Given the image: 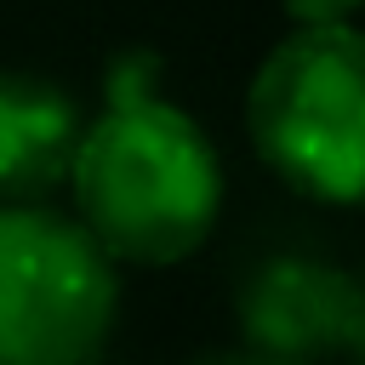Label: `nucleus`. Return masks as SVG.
<instances>
[{
	"instance_id": "f257e3e1",
	"label": "nucleus",
	"mask_w": 365,
	"mask_h": 365,
	"mask_svg": "<svg viewBox=\"0 0 365 365\" xmlns=\"http://www.w3.org/2000/svg\"><path fill=\"white\" fill-rule=\"evenodd\" d=\"M74 222L108 262H182L222 211V160L194 114L165 97L120 103L86 120L68 182Z\"/></svg>"
},
{
	"instance_id": "f03ea898",
	"label": "nucleus",
	"mask_w": 365,
	"mask_h": 365,
	"mask_svg": "<svg viewBox=\"0 0 365 365\" xmlns=\"http://www.w3.org/2000/svg\"><path fill=\"white\" fill-rule=\"evenodd\" d=\"M245 131L297 194L365 205V34L354 23H297L251 74Z\"/></svg>"
},
{
	"instance_id": "7ed1b4c3",
	"label": "nucleus",
	"mask_w": 365,
	"mask_h": 365,
	"mask_svg": "<svg viewBox=\"0 0 365 365\" xmlns=\"http://www.w3.org/2000/svg\"><path fill=\"white\" fill-rule=\"evenodd\" d=\"M114 314L108 251L46 200H0V365H91Z\"/></svg>"
},
{
	"instance_id": "20e7f679",
	"label": "nucleus",
	"mask_w": 365,
	"mask_h": 365,
	"mask_svg": "<svg viewBox=\"0 0 365 365\" xmlns=\"http://www.w3.org/2000/svg\"><path fill=\"white\" fill-rule=\"evenodd\" d=\"M359 285L342 262L314 257V251H279L268 257L245 291H240V331L245 342L268 348V354H291V359H319V354H342L354 308H359Z\"/></svg>"
},
{
	"instance_id": "39448f33",
	"label": "nucleus",
	"mask_w": 365,
	"mask_h": 365,
	"mask_svg": "<svg viewBox=\"0 0 365 365\" xmlns=\"http://www.w3.org/2000/svg\"><path fill=\"white\" fill-rule=\"evenodd\" d=\"M86 114L74 91L46 74L0 68V200L34 205L68 182Z\"/></svg>"
},
{
	"instance_id": "423d86ee",
	"label": "nucleus",
	"mask_w": 365,
	"mask_h": 365,
	"mask_svg": "<svg viewBox=\"0 0 365 365\" xmlns=\"http://www.w3.org/2000/svg\"><path fill=\"white\" fill-rule=\"evenodd\" d=\"M160 74H165V57L154 46H125L108 57L103 68V103L120 108V103H143V97H160Z\"/></svg>"
},
{
	"instance_id": "0eeeda50",
	"label": "nucleus",
	"mask_w": 365,
	"mask_h": 365,
	"mask_svg": "<svg viewBox=\"0 0 365 365\" xmlns=\"http://www.w3.org/2000/svg\"><path fill=\"white\" fill-rule=\"evenodd\" d=\"M194 365H308V359H291V354H268L257 342H240V348H211Z\"/></svg>"
},
{
	"instance_id": "6e6552de",
	"label": "nucleus",
	"mask_w": 365,
	"mask_h": 365,
	"mask_svg": "<svg viewBox=\"0 0 365 365\" xmlns=\"http://www.w3.org/2000/svg\"><path fill=\"white\" fill-rule=\"evenodd\" d=\"M291 11V23H348L365 0H279Z\"/></svg>"
},
{
	"instance_id": "1a4fd4ad",
	"label": "nucleus",
	"mask_w": 365,
	"mask_h": 365,
	"mask_svg": "<svg viewBox=\"0 0 365 365\" xmlns=\"http://www.w3.org/2000/svg\"><path fill=\"white\" fill-rule=\"evenodd\" d=\"M342 354H348L354 365H365V285H359V308H354V325H348V342H342Z\"/></svg>"
}]
</instances>
